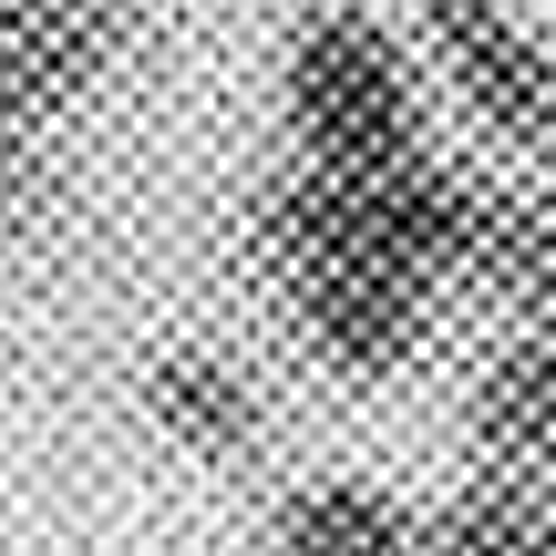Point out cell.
Returning <instances> with one entry per match:
<instances>
[{"label":"cell","mask_w":556,"mask_h":556,"mask_svg":"<svg viewBox=\"0 0 556 556\" xmlns=\"http://www.w3.org/2000/svg\"><path fill=\"white\" fill-rule=\"evenodd\" d=\"M289 124L309 144V165H392L422 155V103L413 62L392 52V31L361 11H319L289 52Z\"/></svg>","instance_id":"1"},{"label":"cell","mask_w":556,"mask_h":556,"mask_svg":"<svg viewBox=\"0 0 556 556\" xmlns=\"http://www.w3.org/2000/svg\"><path fill=\"white\" fill-rule=\"evenodd\" d=\"M268 278L289 289L309 351L330 361V371H351V381H381V371H402V361L422 351L433 278L402 268V258H371V248H319V258H289V268H268Z\"/></svg>","instance_id":"2"},{"label":"cell","mask_w":556,"mask_h":556,"mask_svg":"<svg viewBox=\"0 0 556 556\" xmlns=\"http://www.w3.org/2000/svg\"><path fill=\"white\" fill-rule=\"evenodd\" d=\"M422 31H433L454 93L475 103L505 144H556V52L505 0H422Z\"/></svg>","instance_id":"3"},{"label":"cell","mask_w":556,"mask_h":556,"mask_svg":"<svg viewBox=\"0 0 556 556\" xmlns=\"http://www.w3.org/2000/svg\"><path fill=\"white\" fill-rule=\"evenodd\" d=\"M114 0H0V124L31 135L114 62Z\"/></svg>","instance_id":"4"},{"label":"cell","mask_w":556,"mask_h":556,"mask_svg":"<svg viewBox=\"0 0 556 556\" xmlns=\"http://www.w3.org/2000/svg\"><path fill=\"white\" fill-rule=\"evenodd\" d=\"M475 443H484L495 464L556 475V309H536V330L484 371V392H475Z\"/></svg>","instance_id":"5"},{"label":"cell","mask_w":556,"mask_h":556,"mask_svg":"<svg viewBox=\"0 0 556 556\" xmlns=\"http://www.w3.org/2000/svg\"><path fill=\"white\" fill-rule=\"evenodd\" d=\"M422 546L433 556H556V484L526 475V464H495L422 526Z\"/></svg>","instance_id":"6"},{"label":"cell","mask_w":556,"mask_h":556,"mask_svg":"<svg viewBox=\"0 0 556 556\" xmlns=\"http://www.w3.org/2000/svg\"><path fill=\"white\" fill-rule=\"evenodd\" d=\"M268 546L278 556H402L422 546V516L392 505L381 484H309L268 516Z\"/></svg>","instance_id":"7"},{"label":"cell","mask_w":556,"mask_h":556,"mask_svg":"<svg viewBox=\"0 0 556 556\" xmlns=\"http://www.w3.org/2000/svg\"><path fill=\"white\" fill-rule=\"evenodd\" d=\"M144 402H155V422H165L176 443H197V454H238V443L258 433V392H248V381L227 371L217 351H176V361H155Z\"/></svg>","instance_id":"8"},{"label":"cell","mask_w":556,"mask_h":556,"mask_svg":"<svg viewBox=\"0 0 556 556\" xmlns=\"http://www.w3.org/2000/svg\"><path fill=\"white\" fill-rule=\"evenodd\" d=\"M464 278H484V289L526 299V309H556V206L484 186V206H475V248H464Z\"/></svg>","instance_id":"9"},{"label":"cell","mask_w":556,"mask_h":556,"mask_svg":"<svg viewBox=\"0 0 556 556\" xmlns=\"http://www.w3.org/2000/svg\"><path fill=\"white\" fill-rule=\"evenodd\" d=\"M11 206H21V135L0 124V227H11Z\"/></svg>","instance_id":"10"}]
</instances>
